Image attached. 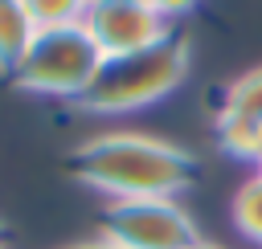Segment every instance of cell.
<instances>
[{
	"label": "cell",
	"instance_id": "obj_1",
	"mask_svg": "<svg viewBox=\"0 0 262 249\" xmlns=\"http://www.w3.org/2000/svg\"><path fill=\"white\" fill-rule=\"evenodd\" d=\"M70 167L82 184L111 200H147V196H180L196 180V159L143 131H106L74 147Z\"/></svg>",
	"mask_w": 262,
	"mask_h": 249
},
{
	"label": "cell",
	"instance_id": "obj_2",
	"mask_svg": "<svg viewBox=\"0 0 262 249\" xmlns=\"http://www.w3.org/2000/svg\"><path fill=\"white\" fill-rule=\"evenodd\" d=\"M184 78H188V41L180 33H168L164 41L139 53L106 57L94 86L78 102L90 114H127L168 98Z\"/></svg>",
	"mask_w": 262,
	"mask_h": 249
},
{
	"label": "cell",
	"instance_id": "obj_3",
	"mask_svg": "<svg viewBox=\"0 0 262 249\" xmlns=\"http://www.w3.org/2000/svg\"><path fill=\"white\" fill-rule=\"evenodd\" d=\"M102 49L90 41L82 24H61V29H37L29 53L12 69V82L29 94H49V98H82L98 69H102Z\"/></svg>",
	"mask_w": 262,
	"mask_h": 249
},
{
	"label": "cell",
	"instance_id": "obj_4",
	"mask_svg": "<svg viewBox=\"0 0 262 249\" xmlns=\"http://www.w3.org/2000/svg\"><path fill=\"white\" fill-rule=\"evenodd\" d=\"M98 237L119 249H188L201 233L180 200H111L98 216Z\"/></svg>",
	"mask_w": 262,
	"mask_h": 249
},
{
	"label": "cell",
	"instance_id": "obj_5",
	"mask_svg": "<svg viewBox=\"0 0 262 249\" xmlns=\"http://www.w3.org/2000/svg\"><path fill=\"white\" fill-rule=\"evenodd\" d=\"M82 29L102 49V57L139 53L172 33V24L147 8V0H90L82 12Z\"/></svg>",
	"mask_w": 262,
	"mask_h": 249
},
{
	"label": "cell",
	"instance_id": "obj_6",
	"mask_svg": "<svg viewBox=\"0 0 262 249\" xmlns=\"http://www.w3.org/2000/svg\"><path fill=\"white\" fill-rule=\"evenodd\" d=\"M37 37L33 16L20 0H0V73H12Z\"/></svg>",
	"mask_w": 262,
	"mask_h": 249
},
{
	"label": "cell",
	"instance_id": "obj_7",
	"mask_svg": "<svg viewBox=\"0 0 262 249\" xmlns=\"http://www.w3.org/2000/svg\"><path fill=\"white\" fill-rule=\"evenodd\" d=\"M258 122L262 118H237V114H217V143L233 159L258 163Z\"/></svg>",
	"mask_w": 262,
	"mask_h": 249
},
{
	"label": "cell",
	"instance_id": "obj_8",
	"mask_svg": "<svg viewBox=\"0 0 262 249\" xmlns=\"http://www.w3.org/2000/svg\"><path fill=\"white\" fill-rule=\"evenodd\" d=\"M221 114H237V118H262V65L242 73L221 102Z\"/></svg>",
	"mask_w": 262,
	"mask_h": 249
},
{
	"label": "cell",
	"instance_id": "obj_9",
	"mask_svg": "<svg viewBox=\"0 0 262 249\" xmlns=\"http://www.w3.org/2000/svg\"><path fill=\"white\" fill-rule=\"evenodd\" d=\"M233 225H237L242 237L262 245V176H254V180H246L237 188V196H233Z\"/></svg>",
	"mask_w": 262,
	"mask_h": 249
},
{
	"label": "cell",
	"instance_id": "obj_10",
	"mask_svg": "<svg viewBox=\"0 0 262 249\" xmlns=\"http://www.w3.org/2000/svg\"><path fill=\"white\" fill-rule=\"evenodd\" d=\"M20 4L37 29H61V24H82L90 0H20Z\"/></svg>",
	"mask_w": 262,
	"mask_h": 249
},
{
	"label": "cell",
	"instance_id": "obj_11",
	"mask_svg": "<svg viewBox=\"0 0 262 249\" xmlns=\"http://www.w3.org/2000/svg\"><path fill=\"white\" fill-rule=\"evenodd\" d=\"M147 8H156L164 20H172V16H184V12H192V8H196V0H147Z\"/></svg>",
	"mask_w": 262,
	"mask_h": 249
},
{
	"label": "cell",
	"instance_id": "obj_12",
	"mask_svg": "<svg viewBox=\"0 0 262 249\" xmlns=\"http://www.w3.org/2000/svg\"><path fill=\"white\" fill-rule=\"evenodd\" d=\"M70 249H119V245H111V241L94 237V241H82V245H70Z\"/></svg>",
	"mask_w": 262,
	"mask_h": 249
},
{
	"label": "cell",
	"instance_id": "obj_13",
	"mask_svg": "<svg viewBox=\"0 0 262 249\" xmlns=\"http://www.w3.org/2000/svg\"><path fill=\"white\" fill-rule=\"evenodd\" d=\"M188 249H221V245H213V241H205V237H196V241H192Z\"/></svg>",
	"mask_w": 262,
	"mask_h": 249
},
{
	"label": "cell",
	"instance_id": "obj_14",
	"mask_svg": "<svg viewBox=\"0 0 262 249\" xmlns=\"http://www.w3.org/2000/svg\"><path fill=\"white\" fill-rule=\"evenodd\" d=\"M258 163H262V122H258Z\"/></svg>",
	"mask_w": 262,
	"mask_h": 249
},
{
	"label": "cell",
	"instance_id": "obj_15",
	"mask_svg": "<svg viewBox=\"0 0 262 249\" xmlns=\"http://www.w3.org/2000/svg\"><path fill=\"white\" fill-rule=\"evenodd\" d=\"M258 176H262V163H258Z\"/></svg>",
	"mask_w": 262,
	"mask_h": 249
},
{
	"label": "cell",
	"instance_id": "obj_16",
	"mask_svg": "<svg viewBox=\"0 0 262 249\" xmlns=\"http://www.w3.org/2000/svg\"><path fill=\"white\" fill-rule=\"evenodd\" d=\"M0 233H4V229H0Z\"/></svg>",
	"mask_w": 262,
	"mask_h": 249
}]
</instances>
